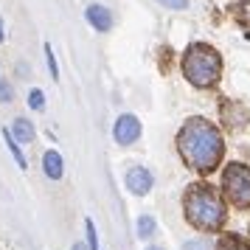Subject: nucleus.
<instances>
[{
	"mask_svg": "<svg viewBox=\"0 0 250 250\" xmlns=\"http://www.w3.org/2000/svg\"><path fill=\"white\" fill-rule=\"evenodd\" d=\"M177 149H180L183 160L194 171L211 174L219 166V160H222L225 144H222V132L211 121H205V118H188L183 124V129L177 132Z\"/></svg>",
	"mask_w": 250,
	"mask_h": 250,
	"instance_id": "f257e3e1",
	"label": "nucleus"
},
{
	"mask_svg": "<svg viewBox=\"0 0 250 250\" xmlns=\"http://www.w3.org/2000/svg\"><path fill=\"white\" fill-rule=\"evenodd\" d=\"M183 205H186V219H188L197 230H222L228 208H225V203H222V197L216 194L214 186H208V183H194L191 188L186 191Z\"/></svg>",
	"mask_w": 250,
	"mask_h": 250,
	"instance_id": "f03ea898",
	"label": "nucleus"
},
{
	"mask_svg": "<svg viewBox=\"0 0 250 250\" xmlns=\"http://www.w3.org/2000/svg\"><path fill=\"white\" fill-rule=\"evenodd\" d=\"M183 73L194 87H211L222 76V57L205 42H194L183 54Z\"/></svg>",
	"mask_w": 250,
	"mask_h": 250,
	"instance_id": "7ed1b4c3",
	"label": "nucleus"
},
{
	"mask_svg": "<svg viewBox=\"0 0 250 250\" xmlns=\"http://www.w3.org/2000/svg\"><path fill=\"white\" fill-rule=\"evenodd\" d=\"M222 183H225V191L230 197V203L239 205V208H250V169L248 166L228 163Z\"/></svg>",
	"mask_w": 250,
	"mask_h": 250,
	"instance_id": "20e7f679",
	"label": "nucleus"
},
{
	"mask_svg": "<svg viewBox=\"0 0 250 250\" xmlns=\"http://www.w3.org/2000/svg\"><path fill=\"white\" fill-rule=\"evenodd\" d=\"M115 141L121 144V146H129L132 141H138V135H141V121H138L135 115H121L118 121H115V129H113Z\"/></svg>",
	"mask_w": 250,
	"mask_h": 250,
	"instance_id": "39448f33",
	"label": "nucleus"
},
{
	"mask_svg": "<svg viewBox=\"0 0 250 250\" xmlns=\"http://www.w3.org/2000/svg\"><path fill=\"white\" fill-rule=\"evenodd\" d=\"M126 188L132 194H138V197H144V194L152 188V174H149L144 166H135V169L126 171Z\"/></svg>",
	"mask_w": 250,
	"mask_h": 250,
	"instance_id": "423d86ee",
	"label": "nucleus"
},
{
	"mask_svg": "<svg viewBox=\"0 0 250 250\" xmlns=\"http://www.w3.org/2000/svg\"><path fill=\"white\" fill-rule=\"evenodd\" d=\"M84 17H87V23H90L96 31H110V28H113V14H110V9H104L99 3L87 6Z\"/></svg>",
	"mask_w": 250,
	"mask_h": 250,
	"instance_id": "0eeeda50",
	"label": "nucleus"
},
{
	"mask_svg": "<svg viewBox=\"0 0 250 250\" xmlns=\"http://www.w3.org/2000/svg\"><path fill=\"white\" fill-rule=\"evenodd\" d=\"M42 169H45V174L51 180H59V177H62V158H59V152L48 149L45 158H42Z\"/></svg>",
	"mask_w": 250,
	"mask_h": 250,
	"instance_id": "6e6552de",
	"label": "nucleus"
},
{
	"mask_svg": "<svg viewBox=\"0 0 250 250\" xmlns=\"http://www.w3.org/2000/svg\"><path fill=\"white\" fill-rule=\"evenodd\" d=\"M14 141L17 144H31L34 141V126L25 118H14Z\"/></svg>",
	"mask_w": 250,
	"mask_h": 250,
	"instance_id": "1a4fd4ad",
	"label": "nucleus"
},
{
	"mask_svg": "<svg viewBox=\"0 0 250 250\" xmlns=\"http://www.w3.org/2000/svg\"><path fill=\"white\" fill-rule=\"evenodd\" d=\"M216 250H250V245H248V242H245L242 236H233V233H228V236L219 239Z\"/></svg>",
	"mask_w": 250,
	"mask_h": 250,
	"instance_id": "9d476101",
	"label": "nucleus"
},
{
	"mask_svg": "<svg viewBox=\"0 0 250 250\" xmlns=\"http://www.w3.org/2000/svg\"><path fill=\"white\" fill-rule=\"evenodd\" d=\"M3 138H6V144H9V149H12V155H14V160L20 163V169H25V155L20 152V144L14 141V135L9 132V129H3Z\"/></svg>",
	"mask_w": 250,
	"mask_h": 250,
	"instance_id": "9b49d317",
	"label": "nucleus"
},
{
	"mask_svg": "<svg viewBox=\"0 0 250 250\" xmlns=\"http://www.w3.org/2000/svg\"><path fill=\"white\" fill-rule=\"evenodd\" d=\"M152 233H155V219H152V216H141V219H138V236L149 239Z\"/></svg>",
	"mask_w": 250,
	"mask_h": 250,
	"instance_id": "f8f14e48",
	"label": "nucleus"
},
{
	"mask_svg": "<svg viewBox=\"0 0 250 250\" xmlns=\"http://www.w3.org/2000/svg\"><path fill=\"white\" fill-rule=\"evenodd\" d=\"M28 104H31L34 110H42V107H45V96H42V90H31L28 93Z\"/></svg>",
	"mask_w": 250,
	"mask_h": 250,
	"instance_id": "ddd939ff",
	"label": "nucleus"
},
{
	"mask_svg": "<svg viewBox=\"0 0 250 250\" xmlns=\"http://www.w3.org/2000/svg\"><path fill=\"white\" fill-rule=\"evenodd\" d=\"M84 228H87V242H90V250H99V236H96V225H93V219H87Z\"/></svg>",
	"mask_w": 250,
	"mask_h": 250,
	"instance_id": "4468645a",
	"label": "nucleus"
},
{
	"mask_svg": "<svg viewBox=\"0 0 250 250\" xmlns=\"http://www.w3.org/2000/svg\"><path fill=\"white\" fill-rule=\"evenodd\" d=\"M45 59H48V68H51V76H54V79H59L57 57H54V51H51V45H45Z\"/></svg>",
	"mask_w": 250,
	"mask_h": 250,
	"instance_id": "2eb2a0df",
	"label": "nucleus"
},
{
	"mask_svg": "<svg viewBox=\"0 0 250 250\" xmlns=\"http://www.w3.org/2000/svg\"><path fill=\"white\" fill-rule=\"evenodd\" d=\"M183 250H211V245L203 242V239H191V242H186V245H183Z\"/></svg>",
	"mask_w": 250,
	"mask_h": 250,
	"instance_id": "dca6fc26",
	"label": "nucleus"
},
{
	"mask_svg": "<svg viewBox=\"0 0 250 250\" xmlns=\"http://www.w3.org/2000/svg\"><path fill=\"white\" fill-rule=\"evenodd\" d=\"M0 102H12V87L6 82H0Z\"/></svg>",
	"mask_w": 250,
	"mask_h": 250,
	"instance_id": "f3484780",
	"label": "nucleus"
},
{
	"mask_svg": "<svg viewBox=\"0 0 250 250\" xmlns=\"http://www.w3.org/2000/svg\"><path fill=\"white\" fill-rule=\"evenodd\" d=\"M160 3H166L169 9H186V0H160Z\"/></svg>",
	"mask_w": 250,
	"mask_h": 250,
	"instance_id": "a211bd4d",
	"label": "nucleus"
},
{
	"mask_svg": "<svg viewBox=\"0 0 250 250\" xmlns=\"http://www.w3.org/2000/svg\"><path fill=\"white\" fill-rule=\"evenodd\" d=\"M73 250H87V248H84V245H82V242H76V245H73Z\"/></svg>",
	"mask_w": 250,
	"mask_h": 250,
	"instance_id": "6ab92c4d",
	"label": "nucleus"
},
{
	"mask_svg": "<svg viewBox=\"0 0 250 250\" xmlns=\"http://www.w3.org/2000/svg\"><path fill=\"white\" fill-rule=\"evenodd\" d=\"M3 37H6V31H3V20H0V42H3Z\"/></svg>",
	"mask_w": 250,
	"mask_h": 250,
	"instance_id": "aec40b11",
	"label": "nucleus"
},
{
	"mask_svg": "<svg viewBox=\"0 0 250 250\" xmlns=\"http://www.w3.org/2000/svg\"><path fill=\"white\" fill-rule=\"evenodd\" d=\"M149 250H163V248H149Z\"/></svg>",
	"mask_w": 250,
	"mask_h": 250,
	"instance_id": "412c9836",
	"label": "nucleus"
}]
</instances>
